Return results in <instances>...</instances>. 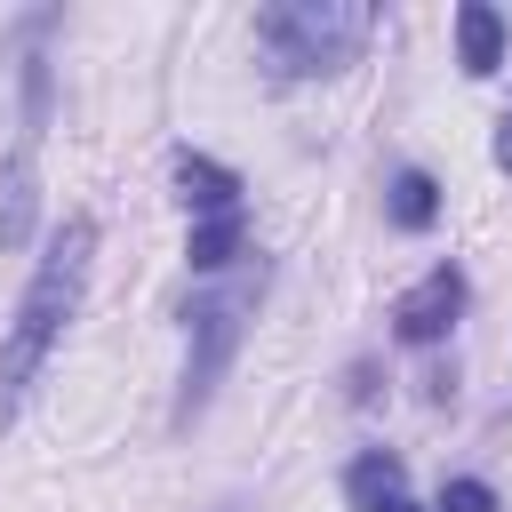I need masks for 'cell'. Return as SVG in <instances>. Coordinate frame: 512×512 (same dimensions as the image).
<instances>
[{"label":"cell","instance_id":"8992f818","mask_svg":"<svg viewBox=\"0 0 512 512\" xmlns=\"http://www.w3.org/2000/svg\"><path fill=\"white\" fill-rule=\"evenodd\" d=\"M456 64H464L472 80H488V72L504 64V16H496L488 0H464V8H456Z\"/></svg>","mask_w":512,"mask_h":512},{"label":"cell","instance_id":"52a82bcc","mask_svg":"<svg viewBox=\"0 0 512 512\" xmlns=\"http://www.w3.org/2000/svg\"><path fill=\"white\" fill-rule=\"evenodd\" d=\"M384 208H392V224H400V232H424V224L440 216V184H432L424 168H400V176H392V192H384Z\"/></svg>","mask_w":512,"mask_h":512},{"label":"cell","instance_id":"8fae6325","mask_svg":"<svg viewBox=\"0 0 512 512\" xmlns=\"http://www.w3.org/2000/svg\"><path fill=\"white\" fill-rule=\"evenodd\" d=\"M496 168H512V120L496 128Z\"/></svg>","mask_w":512,"mask_h":512},{"label":"cell","instance_id":"ba28073f","mask_svg":"<svg viewBox=\"0 0 512 512\" xmlns=\"http://www.w3.org/2000/svg\"><path fill=\"white\" fill-rule=\"evenodd\" d=\"M232 256H240V216H200L192 240H184V264L192 272H224Z\"/></svg>","mask_w":512,"mask_h":512},{"label":"cell","instance_id":"3957f363","mask_svg":"<svg viewBox=\"0 0 512 512\" xmlns=\"http://www.w3.org/2000/svg\"><path fill=\"white\" fill-rule=\"evenodd\" d=\"M192 352H184V392H176V424H192L208 408V392L224 384L232 352H240V328H248V288H224V296H200L192 312Z\"/></svg>","mask_w":512,"mask_h":512},{"label":"cell","instance_id":"6da1fadb","mask_svg":"<svg viewBox=\"0 0 512 512\" xmlns=\"http://www.w3.org/2000/svg\"><path fill=\"white\" fill-rule=\"evenodd\" d=\"M88 256H96V224H88V216H64V232L48 240V256H40V272H32L24 304H16V328H8V344H0V424H16V408H24L32 376L48 368V352H56L64 320L80 312Z\"/></svg>","mask_w":512,"mask_h":512},{"label":"cell","instance_id":"9c48e42d","mask_svg":"<svg viewBox=\"0 0 512 512\" xmlns=\"http://www.w3.org/2000/svg\"><path fill=\"white\" fill-rule=\"evenodd\" d=\"M344 496L360 504V512H376V504H392L400 496V456H384V448H368L352 472H344Z\"/></svg>","mask_w":512,"mask_h":512},{"label":"cell","instance_id":"7a4b0ae2","mask_svg":"<svg viewBox=\"0 0 512 512\" xmlns=\"http://www.w3.org/2000/svg\"><path fill=\"white\" fill-rule=\"evenodd\" d=\"M368 24L376 16L352 8V0H280V8L256 16V48L272 56L280 80H312V72H344L360 56Z\"/></svg>","mask_w":512,"mask_h":512},{"label":"cell","instance_id":"277c9868","mask_svg":"<svg viewBox=\"0 0 512 512\" xmlns=\"http://www.w3.org/2000/svg\"><path fill=\"white\" fill-rule=\"evenodd\" d=\"M456 312H464V272H456V264H432V272L392 304V336H400V344H440V336L456 328Z\"/></svg>","mask_w":512,"mask_h":512},{"label":"cell","instance_id":"7c38bea8","mask_svg":"<svg viewBox=\"0 0 512 512\" xmlns=\"http://www.w3.org/2000/svg\"><path fill=\"white\" fill-rule=\"evenodd\" d=\"M376 512H424V504H408V496H392V504H376Z\"/></svg>","mask_w":512,"mask_h":512},{"label":"cell","instance_id":"5b68a950","mask_svg":"<svg viewBox=\"0 0 512 512\" xmlns=\"http://www.w3.org/2000/svg\"><path fill=\"white\" fill-rule=\"evenodd\" d=\"M176 200L192 208V224L200 216H240V176L208 152H176Z\"/></svg>","mask_w":512,"mask_h":512},{"label":"cell","instance_id":"30bf717a","mask_svg":"<svg viewBox=\"0 0 512 512\" xmlns=\"http://www.w3.org/2000/svg\"><path fill=\"white\" fill-rule=\"evenodd\" d=\"M440 512H496V488L488 480H448L440 488Z\"/></svg>","mask_w":512,"mask_h":512}]
</instances>
